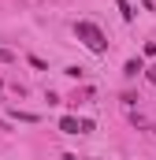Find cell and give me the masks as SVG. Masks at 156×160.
Listing matches in <instances>:
<instances>
[{"mask_svg": "<svg viewBox=\"0 0 156 160\" xmlns=\"http://www.w3.org/2000/svg\"><path fill=\"white\" fill-rule=\"evenodd\" d=\"M75 38L82 41L89 52H97V56H100V52H108V38H104V30H100L97 22H85V19L75 22Z\"/></svg>", "mask_w": 156, "mask_h": 160, "instance_id": "1", "label": "cell"}, {"mask_svg": "<svg viewBox=\"0 0 156 160\" xmlns=\"http://www.w3.org/2000/svg\"><path fill=\"white\" fill-rule=\"evenodd\" d=\"M60 130H63V134H78V130H85V123H78L75 116H63V119H60Z\"/></svg>", "mask_w": 156, "mask_h": 160, "instance_id": "2", "label": "cell"}, {"mask_svg": "<svg viewBox=\"0 0 156 160\" xmlns=\"http://www.w3.org/2000/svg\"><path fill=\"white\" fill-rule=\"evenodd\" d=\"M141 71H145V67H141V60H130V63L123 67V75H126V78H138Z\"/></svg>", "mask_w": 156, "mask_h": 160, "instance_id": "3", "label": "cell"}, {"mask_svg": "<svg viewBox=\"0 0 156 160\" xmlns=\"http://www.w3.org/2000/svg\"><path fill=\"white\" fill-rule=\"evenodd\" d=\"M11 116H15V119H22V123H37V116H34V112H19V108H15Z\"/></svg>", "mask_w": 156, "mask_h": 160, "instance_id": "4", "label": "cell"}, {"mask_svg": "<svg viewBox=\"0 0 156 160\" xmlns=\"http://www.w3.org/2000/svg\"><path fill=\"white\" fill-rule=\"evenodd\" d=\"M119 11H123V19H134V11H130V4H126V0H119Z\"/></svg>", "mask_w": 156, "mask_h": 160, "instance_id": "5", "label": "cell"}, {"mask_svg": "<svg viewBox=\"0 0 156 160\" xmlns=\"http://www.w3.org/2000/svg\"><path fill=\"white\" fill-rule=\"evenodd\" d=\"M11 60H15V56H11L7 48H0V63H11Z\"/></svg>", "mask_w": 156, "mask_h": 160, "instance_id": "6", "label": "cell"}, {"mask_svg": "<svg viewBox=\"0 0 156 160\" xmlns=\"http://www.w3.org/2000/svg\"><path fill=\"white\" fill-rule=\"evenodd\" d=\"M145 75H149V78H153V82H156V67H149V71H145Z\"/></svg>", "mask_w": 156, "mask_h": 160, "instance_id": "7", "label": "cell"}, {"mask_svg": "<svg viewBox=\"0 0 156 160\" xmlns=\"http://www.w3.org/2000/svg\"><path fill=\"white\" fill-rule=\"evenodd\" d=\"M60 160H78V157H75V153H63V157H60Z\"/></svg>", "mask_w": 156, "mask_h": 160, "instance_id": "8", "label": "cell"}]
</instances>
